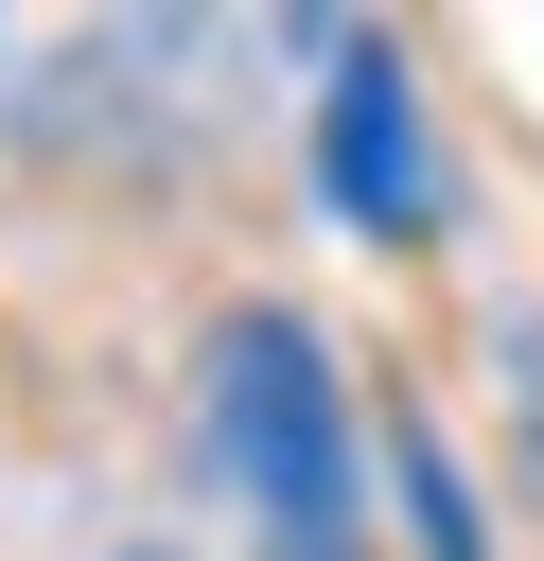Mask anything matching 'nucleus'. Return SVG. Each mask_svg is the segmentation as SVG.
<instances>
[{
	"label": "nucleus",
	"mask_w": 544,
	"mask_h": 561,
	"mask_svg": "<svg viewBox=\"0 0 544 561\" xmlns=\"http://www.w3.org/2000/svg\"><path fill=\"white\" fill-rule=\"evenodd\" d=\"M386 508H404V561H491V491L456 473V438L421 403H386Z\"/></svg>",
	"instance_id": "obj_3"
},
{
	"label": "nucleus",
	"mask_w": 544,
	"mask_h": 561,
	"mask_svg": "<svg viewBox=\"0 0 544 561\" xmlns=\"http://www.w3.org/2000/svg\"><path fill=\"white\" fill-rule=\"evenodd\" d=\"M105 561H193V543H105Z\"/></svg>",
	"instance_id": "obj_4"
},
{
	"label": "nucleus",
	"mask_w": 544,
	"mask_h": 561,
	"mask_svg": "<svg viewBox=\"0 0 544 561\" xmlns=\"http://www.w3.org/2000/svg\"><path fill=\"white\" fill-rule=\"evenodd\" d=\"M298 140H316V210H333L351 245H421V228L456 210V175H439V105H421V53L369 35V18L316 35V105H298Z\"/></svg>",
	"instance_id": "obj_2"
},
{
	"label": "nucleus",
	"mask_w": 544,
	"mask_h": 561,
	"mask_svg": "<svg viewBox=\"0 0 544 561\" xmlns=\"http://www.w3.org/2000/svg\"><path fill=\"white\" fill-rule=\"evenodd\" d=\"M193 456H211L246 561H369V421L298 298H228L193 333Z\"/></svg>",
	"instance_id": "obj_1"
},
{
	"label": "nucleus",
	"mask_w": 544,
	"mask_h": 561,
	"mask_svg": "<svg viewBox=\"0 0 544 561\" xmlns=\"http://www.w3.org/2000/svg\"><path fill=\"white\" fill-rule=\"evenodd\" d=\"M0 70H18V18H0Z\"/></svg>",
	"instance_id": "obj_5"
}]
</instances>
